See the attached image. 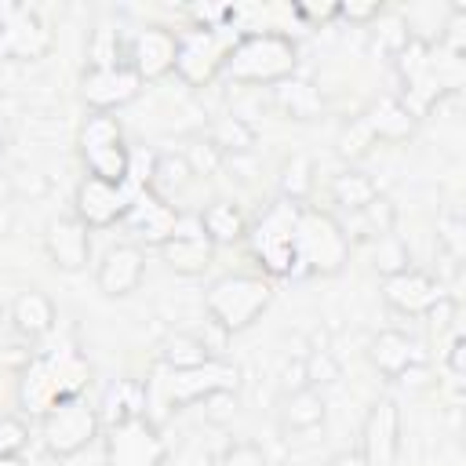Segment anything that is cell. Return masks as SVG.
Instances as JSON below:
<instances>
[{
	"instance_id": "cell-1",
	"label": "cell",
	"mask_w": 466,
	"mask_h": 466,
	"mask_svg": "<svg viewBox=\"0 0 466 466\" xmlns=\"http://www.w3.org/2000/svg\"><path fill=\"white\" fill-rule=\"evenodd\" d=\"M91 382V364L76 350H51L25 360L18 379V404L29 415H44L66 397H80Z\"/></svg>"
},
{
	"instance_id": "cell-2",
	"label": "cell",
	"mask_w": 466,
	"mask_h": 466,
	"mask_svg": "<svg viewBox=\"0 0 466 466\" xmlns=\"http://www.w3.org/2000/svg\"><path fill=\"white\" fill-rule=\"evenodd\" d=\"M299 47L291 36L280 33H248L237 36V44L226 55L222 73L248 87H277L295 76Z\"/></svg>"
},
{
	"instance_id": "cell-3",
	"label": "cell",
	"mask_w": 466,
	"mask_h": 466,
	"mask_svg": "<svg viewBox=\"0 0 466 466\" xmlns=\"http://www.w3.org/2000/svg\"><path fill=\"white\" fill-rule=\"evenodd\" d=\"M353 244L346 240L339 218L313 204L295 215V277H335L346 269Z\"/></svg>"
},
{
	"instance_id": "cell-4",
	"label": "cell",
	"mask_w": 466,
	"mask_h": 466,
	"mask_svg": "<svg viewBox=\"0 0 466 466\" xmlns=\"http://www.w3.org/2000/svg\"><path fill=\"white\" fill-rule=\"evenodd\" d=\"M269 302H273V284L262 273H226L211 280V288L204 291L208 320L222 335L248 331L269 309Z\"/></svg>"
},
{
	"instance_id": "cell-5",
	"label": "cell",
	"mask_w": 466,
	"mask_h": 466,
	"mask_svg": "<svg viewBox=\"0 0 466 466\" xmlns=\"http://www.w3.org/2000/svg\"><path fill=\"white\" fill-rule=\"evenodd\" d=\"M302 204L277 197L255 222H248L244 244L266 280L295 277V215Z\"/></svg>"
},
{
	"instance_id": "cell-6",
	"label": "cell",
	"mask_w": 466,
	"mask_h": 466,
	"mask_svg": "<svg viewBox=\"0 0 466 466\" xmlns=\"http://www.w3.org/2000/svg\"><path fill=\"white\" fill-rule=\"evenodd\" d=\"M233 44H237V33L229 25H218V29H200V25L178 29L175 69L171 73L189 87H208L222 73L226 55H229Z\"/></svg>"
},
{
	"instance_id": "cell-7",
	"label": "cell",
	"mask_w": 466,
	"mask_h": 466,
	"mask_svg": "<svg viewBox=\"0 0 466 466\" xmlns=\"http://www.w3.org/2000/svg\"><path fill=\"white\" fill-rule=\"evenodd\" d=\"M98 408L80 393V397H66L58 400L55 408H47L40 415V437H44V448L55 455V459H73L80 455L95 437H98Z\"/></svg>"
},
{
	"instance_id": "cell-8",
	"label": "cell",
	"mask_w": 466,
	"mask_h": 466,
	"mask_svg": "<svg viewBox=\"0 0 466 466\" xmlns=\"http://www.w3.org/2000/svg\"><path fill=\"white\" fill-rule=\"evenodd\" d=\"M55 47L51 25L40 18V11L25 4H4L0 7V55L11 62H40Z\"/></svg>"
},
{
	"instance_id": "cell-9",
	"label": "cell",
	"mask_w": 466,
	"mask_h": 466,
	"mask_svg": "<svg viewBox=\"0 0 466 466\" xmlns=\"http://www.w3.org/2000/svg\"><path fill=\"white\" fill-rule=\"evenodd\" d=\"M127 204H131L127 186L102 182V178H91V175H84L76 182V193H73V215L87 229H113L116 222H124Z\"/></svg>"
},
{
	"instance_id": "cell-10",
	"label": "cell",
	"mask_w": 466,
	"mask_h": 466,
	"mask_svg": "<svg viewBox=\"0 0 466 466\" xmlns=\"http://www.w3.org/2000/svg\"><path fill=\"white\" fill-rule=\"evenodd\" d=\"M160 258L171 273H182V277H200L211 262H215V244L208 240L204 226H200V215H178V226L175 233L160 244Z\"/></svg>"
},
{
	"instance_id": "cell-11",
	"label": "cell",
	"mask_w": 466,
	"mask_h": 466,
	"mask_svg": "<svg viewBox=\"0 0 466 466\" xmlns=\"http://www.w3.org/2000/svg\"><path fill=\"white\" fill-rule=\"evenodd\" d=\"M138 91H142V80L127 62L84 69V76H80V98L87 102L91 113H116L120 106L135 102Z\"/></svg>"
},
{
	"instance_id": "cell-12",
	"label": "cell",
	"mask_w": 466,
	"mask_h": 466,
	"mask_svg": "<svg viewBox=\"0 0 466 466\" xmlns=\"http://www.w3.org/2000/svg\"><path fill=\"white\" fill-rule=\"evenodd\" d=\"M175 47H178V33L167 25H142L127 36V51L124 62L138 73V80H160L175 69Z\"/></svg>"
},
{
	"instance_id": "cell-13",
	"label": "cell",
	"mask_w": 466,
	"mask_h": 466,
	"mask_svg": "<svg viewBox=\"0 0 466 466\" xmlns=\"http://www.w3.org/2000/svg\"><path fill=\"white\" fill-rule=\"evenodd\" d=\"M357 451L368 459V466H393L397 462V455H400V408H397V400L382 397L368 408Z\"/></svg>"
},
{
	"instance_id": "cell-14",
	"label": "cell",
	"mask_w": 466,
	"mask_h": 466,
	"mask_svg": "<svg viewBox=\"0 0 466 466\" xmlns=\"http://www.w3.org/2000/svg\"><path fill=\"white\" fill-rule=\"evenodd\" d=\"M218 390H233V393L240 390V368L222 357H211L208 364L189 368V371H171L167 379L171 404H200L208 393H218Z\"/></svg>"
},
{
	"instance_id": "cell-15",
	"label": "cell",
	"mask_w": 466,
	"mask_h": 466,
	"mask_svg": "<svg viewBox=\"0 0 466 466\" xmlns=\"http://www.w3.org/2000/svg\"><path fill=\"white\" fill-rule=\"evenodd\" d=\"M441 295L444 288L426 269H415V266L382 277V302L400 317H426Z\"/></svg>"
},
{
	"instance_id": "cell-16",
	"label": "cell",
	"mask_w": 466,
	"mask_h": 466,
	"mask_svg": "<svg viewBox=\"0 0 466 466\" xmlns=\"http://www.w3.org/2000/svg\"><path fill=\"white\" fill-rule=\"evenodd\" d=\"M178 215H182V211H178L171 200H164V197H157L149 186H142V189H131V204H127L124 226H127L142 244L160 248V244L175 233Z\"/></svg>"
},
{
	"instance_id": "cell-17",
	"label": "cell",
	"mask_w": 466,
	"mask_h": 466,
	"mask_svg": "<svg viewBox=\"0 0 466 466\" xmlns=\"http://www.w3.org/2000/svg\"><path fill=\"white\" fill-rule=\"evenodd\" d=\"M44 251L55 269L80 273L91 262V229L76 215H58L44 229Z\"/></svg>"
},
{
	"instance_id": "cell-18",
	"label": "cell",
	"mask_w": 466,
	"mask_h": 466,
	"mask_svg": "<svg viewBox=\"0 0 466 466\" xmlns=\"http://www.w3.org/2000/svg\"><path fill=\"white\" fill-rule=\"evenodd\" d=\"M146 280V251L138 244H113L95 266V288L106 299H127Z\"/></svg>"
},
{
	"instance_id": "cell-19",
	"label": "cell",
	"mask_w": 466,
	"mask_h": 466,
	"mask_svg": "<svg viewBox=\"0 0 466 466\" xmlns=\"http://www.w3.org/2000/svg\"><path fill=\"white\" fill-rule=\"evenodd\" d=\"M368 360H371V368H375L382 379L400 382V379H408V371L415 368L419 346H415V339H408L400 328H382V331H375L371 342H368Z\"/></svg>"
},
{
	"instance_id": "cell-20",
	"label": "cell",
	"mask_w": 466,
	"mask_h": 466,
	"mask_svg": "<svg viewBox=\"0 0 466 466\" xmlns=\"http://www.w3.org/2000/svg\"><path fill=\"white\" fill-rule=\"evenodd\" d=\"M339 226H342V233H346L350 244H364V240L375 244V240H382V237H390V233L397 229V208H393L390 197L379 193V197L368 200L360 211L339 218Z\"/></svg>"
},
{
	"instance_id": "cell-21",
	"label": "cell",
	"mask_w": 466,
	"mask_h": 466,
	"mask_svg": "<svg viewBox=\"0 0 466 466\" xmlns=\"http://www.w3.org/2000/svg\"><path fill=\"white\" fill-rule=\"evenodd\" d=\"M58 320V309L51 302L47 291L40 288H22L15 299H11V328L22 335V339H44Z\"/></svg>"
},
{
	"instance_id": "cell-22",
	"label": "cell",
	"mask_w": 466,
	"mask_h": 466,
	"mask_svg": "<svg viewBox=\"0 0 466 466\" xmlns=\"http://www.w3.org/2000/svg\"><path fill=\"white\" fill-rule=\"evenodd\" d=\"M364 124H368V131H371L375 142H408L415 135V124L419 120L400 106L397 95H386V98H379L364 113Z\"/></svg>"
},
{
	"instance_id": "cell-23",
	"label": "cell",
	"mask_w": 466,
	"mask_h": 466,
	"mask_svg": "<svg viewBox=\"0 0 466 466\" xmlns=\"http://www.w3.org/2000/svg\"><path fill=\"white\" fill-rule=\"evenodd\" d=\"M324 415H328V404H324V393L317 386H302V390H291L280 404V426L284 433H309L317 426H324Z\"/></svg>"
},
{
	"instance_id": "cell-24",
	"label": "cell",
	"mask_w": 466,
	"mask_h": 466,
	"mask_svg": "<svg viewBox=\"0 0 466 466\" xmlns=\"http://www.w3.org/2000/svg\"><path fill=\"white\" fill-rule=\"evenodd\" d=\"M273 109L284 113L288 120H313L324 113V95L313 80L291 76V80L273 87Z\"/></svg>"
},
{
	"instance_id": "cell-25",
	"label": "cell",
	"mask_w": 466,
	"mask_h": 466,
	"mask_svg": "<svg viewBox=\"0 0 466 466\" xmlns=\"http://www.w3.org/2000/svg\"><path fill=\"white\" fill-rule=\"evenodd\" d=\"M379 197V186H375V178L368 175V171H360V167H342V171H335L331 175V182H328V200L342 211V215H353V211H360L368 200H375Z\"/></svg>"
},
{
	"instance_id": "cell-26",
	"label": "cell",
	"mask_w": 466,
	"mask_h": 466,
	"mask_svg": "<svg viewBox=\"0 0 466 466\" xmlns=\"http://www.w3.org/2000/svg\"><path fill=\"white\" fill-rule=\"evenodd\" d=\"M200 215V226L208 233V240L218 248V244H240L244 233H248V215L240 211L237 200H211Z\"/></svg>"
},
{
	"instance_id": "cell-27",
	"label": "cell",
	"mask_w": 466,
	"mask_h": 466,
	"mask_svg": "<svg viewBox=\"0 0 466 466\" xmlns=\"http://www.w3.org/2000/svg\"><path fill=\"white\" fill-rule=\"evenodd\" d=\"M208 360H211V346L193 331H171L160 342V364L167 371H189V368H200Z\"/></svg>"
},
{
	"instance_id": "cell-28",
	"label": "cell",
	"mask_w": 466,
	"mask_h": 466,
	"mask_svg": "<svg viewBox=\"0 0 466 466\" xmlns=\"http://www.w3.org/2000/svg\"><path fill=\"white\" fill-rule=\"evenodd\" d=\"M189 182H193V171H189V164H186L182 153H157V157H153V167H149V182H146V186H149L157 197L175 200Z\"/></svg>"
},
{
	"instance_id": "cell-29",
	"label": "cell",
	"mask_w": 466,
	"mask_h": 466,
	"mask_svg": "<svg viewBox=\"0 0 466 466\" xmlns=\"http://www.w3.org/2000/svg\"><path fill=\"white\" fill-rule=\"evenodd\" d=\"M208 138H211V146L222 153V157H240V153H251L255 149V127L244 120V116H218L215 124H211V131H208Z\"/></svg>"
},
{
	"instance_id": "cell-30",
	"label": "cell",
	"mask_w": 466,
	"mask_h": 466,
	"mask_svg": "<svg viewBox=\"0 0 466 466\" xmlns=\"http://www.w3.org/2000/svg\"><path fill=\"white\" fill-rule=\"evenodd\" d=\"M127 51V40L120 36L116 25H95L87 36V69H102V66H120Z\"/></svg>"
},
{
	"instance_id": "cell-31",
	"label": "cell",
	"mask_w": 466,
	"mask_h": 466,
	"mask_svg": "<svg viewBox=\"0 0 466 466\" xmlns=\"http://www.w3.org/2000/svg\"><path fill=\"white\" fill-rule=\"evenodd\" d=\"M277 186H280V197H284V200L306 204V197H309V189H313V160H309L306 153L288 157V160L280 164Z\"/></svg>"
},
{
	"instance_id": "cell-32",
	"label": "cell",
	"mask_w": 466,
	"mask_h": 466,
	"mask_svg": "<svg viewBox=\"0 0 466 466\" xmlns=\"http://www.w3.org/2000/svg\"><path fill=\"white\" fill-rule=\"evenodd\" d=\"M116 142H124V127H120L116 113H87V120L80 124V138H76L80 153L116 146Z\"/></svg>"
},
{
	"instance_id": "cell-33",
	"label": "cell",
	"mask_w": 466,
	"mask_h": 466,
	"mask_svg": "<svg viewBox=\"0 0 466 466\" xmlns=\"http://www.w3.org/2000/svg\"><path fill=\"white\" fill-rule=\"evenodd\" d=\"M106 408H109V422H113V426H127L135 415H142V408H146V393L138 390V382L124 379V382L109 386V393H106Z\"/></svg>"
},
{
	"instance_id": "cell-34",
	"label": "cell",
	"mask_w": 466,
	"mask_h": 466,
	"mask_svg": "<svg viewBox=\"0 0 466 466\" xmlns=\"http://www.w3.org/2000/svg\"><path fill=\"white\" fill-rule=\"evenodd\" d=\"M408 266H411V255H408V248H404V240H400L397 233L375 240V269H379L382 277H390V273H397V269H408Z\"/></svg>"
},
{
	"instance_id": "cell-35",
	"label": "cell",
	"mask_w": 466,
	"mask_h": 466,
	"mask_svg": "<svg viewBox=\"0 0 466 466\" xmlns=\"http://www.w3.org/2000/svg\"><path fill=\"white\" fill-rule=\"evenodd\" d=\"M182 157H186V164H189V171H193V178L197 175H215L218 167H222V153L211 146V138H193L186 149H178Z\"/></svg>"
},
{
	"instance_id": "cell-36",
	"label": "cell",
	"mask_w": 466,
	"mask_h": 466,
	"mask_svg": "<svg viewBox=\"0 0 466 466\" xmlns=\"http://www.w3.org/2000/svg\"><path fill=\"white\" fill-rule=\"evenodd\" d=\"M371 146H375V138H371V131H368L364 116H357V120H353L350 127H342V135H339V153H342L346 160L364 157Z\"/></svg>"
},
{
	"instance_id": "cell-37",
	"label": "cell",
	"mask_w": 466,
	"mask_h": 466,
	"mask_svg": "<svg viewBox=\"0 0 466 466\" xmlns=\"http://www.w3.org/2000/svg\"><path fill=\"white\" fill-rule=\"evenodd\" d=\"M29 444V426L18 415H0V455H22V448Z\"/></svg>"
},
{
	"instance_id": "cell-38",
	"label": "cell",
	"mask_w": 466,
	"mask_h": 466,
	"mask_svg": "<svg viewBox=\"0 0 466 466\" xmlns=\"http://www.w3.org/2000/svg\"><path fill=\"white\" fill-rule=\"evenodd\" d=\"M218 466H269V459H266L262 444H255V441H237V444H229V448L222 451V462H218Z\"/></svg>"
},
{
	"instance_id": "cell-39",
	"label": "cell",
	"mask_w": 466,
	"mask_h": 466,
	"mask_svg": "<svg viewBox=\"0 0 466 466\" xmlns=\"http://www.w3.org/2000/svg\"><path fill=\"white\" fill-rule=\"evenodd\" d=\"M382 0H368V4H335V18H346V22H357V25H371L379 15H382Z\"/></svg>"
},
{
	"instance_id": "cell-40",
	"label": "cell",
	"mask_w": 466,
	"mask_h": 466,
	"mask_svg": "<svg viewBox=\"0 0 466 466\" xmlns=\"http://www.w3.org/2000/svg\"><path fill=\"white\" fill-rule=\"evenodd\" d=\"M200 404H204V415L211 422H226L237 411V393L233 390H218V393H208Z\"/></svg>"
},
{
	"instance_id": "cell-41",
	"label": "cell",
	"mask_w": 466,
	"mask_h": 466,
	"mask_svg": "<svg viewBox=\"0 0 466 466\" xmlns=\"http://www.w3.org/2000/svg\"><path fill=\"white\" fill-rule=\"evenodd\" d=\"M444 364H448L451 375H462L466 371V339L462 335H451V342L444 350Z\"/></svg>"
},
{
	"instance_id": "cell-42",
	"label": "cell",
	"mask_w": 466,
	"mask_h": 466,
	"mask_svg": "<svg viewBox=\"0 0 466 466\" xmlns=\"http://www.w3.org/2000/svg\"><path fill=\"white\" fill-rule=\"evenodd\" d=\"M324 466H368V459H364L357 448H346V451H335Z\"/></svg>"
},
{
	"instance_id": "cell-43",
	"label": "cell",
	"mask_w": 466,
	"mask_h": 466,
	"mask_svg": "<svg viewBox=\"0 0 466 466\" xmlns=\"http://www.w3.org/2000/svg\"><path fill=\"white\" fill-rule=\"evenodd\" d=\"M0 466H29L22 455H0Z\"/></svg>"
},
{
	"instance_id": "cell-44",
	"label": "cell",
	"mask_w": 466,
	"mask_h": 466,
	"mask_svg": "<svg viewBox=\"0 0 466 466\" xmlns=\"http://www.w3.org/2000/svg\"><path fill=\"white\" fill-rule=\"evenodd\" d=\"M0 157H4V135H0Z\"/></svg>"
}]
</instances>
